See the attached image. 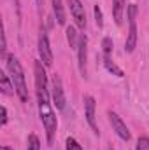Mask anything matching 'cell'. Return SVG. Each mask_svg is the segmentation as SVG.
<instances>
[{
  "label": "cell",
  "instance_id": "cell-18",
  "mask_svg": "<svg viewBox=\"0 0 149 150\" xmlns=\"http://www.w3.org/2000/svg\"><path fill=\"white\" fill-rule=\"evenodd\" d=\"M135 150H149V138L148 136H140V138L137 140Z\"/></svg>",
  "mask_w": 149,
  "mask_h": 150
},
{
  "label": "cell",
  "instance_id": "cell-9",
  "mask_svg": "<svg viewBox=\"0 0 149 150\" xmlns=\"http://www.w3.org/2000/svg\"><path fill=\"white\" fill-rule=\"evenodd\" d=\"M86 58H88V38L86 35H81L79 45H77V63H79V72L82 77L86 75Z\"/></svg>",
  "mask_w": 149,
  "mask_h": 150
},
{
  "label": "cell",
  "instance_id": "cell-3",
  "mask_svg": "<svg viewBox=\"0 0 149 150\" xmlns=\"http://www.w3.org/2000/svg\"><path fill=\"white\" fill-rule=\"evenodd\" d=\"M137 5L135 4H130L126 7V18H128V37H126V42H125V51L126 52H133V49L137 47Z\"/></svg>",
  "mask_w": 149,
  "mask_h": 150
},
{
  "label": "cell",
  "instance_id": "cell-14",
  "mask_svg": "<svg viewBox=\"0 0 149 150\" xmlns=\"http://www.w3.org/2000/svg\"><path fill=\"white\" fill-rule=\"evenodd\" d=\"M67 40H69V44H70L72 49H77L79 38H77V32H75L74 26H69V28H67Z\"/></svg>",
  "mask_w": 149,
  "mask_h": 150
},
{
  "label": "cell",
  "instance_id": "cell-12",
  "mask_svg": "<svg viewBox=\"0 0 149 150\" xmlns=\"http://www.w3.org/2000/svg\"><path fill=\"white\" fill-rule=\"evenodd\" d=\"M12 79H9V75L5 74H0V89L4 94H12L16 89H14V84L11 82Z\"/></svg>",
  "mask_w": 149,
  "mask_h": 150
},
{
  "label": "cell",
  "instance_id": "cell-15",
  "mask_svg": "<svg viewBox=\"0 0 149 150\" xmlns=\"http://www.w3.org/2000/svg\"><path fill=\"white\" fill-rule=\"evenodd\" d=\"M27 150H40V142L35 134H30L27 140Z\"/></svg>",
  "mask_w": 149,
  "mask_h": 150
},
{
  "label": "cell",
  "instance_id": "cell-11",
  "mask_svg": "<svg viewBox=\"0 0 149 150\" xmlns=\"http://www.w3.org/2000/svg\"><path fill=\"white\" fill-rule=\"evenodd\" d=\"M53 2V11H54V16H56V21L58 25H65V11H63V4L62 0H51Z\"/></svg>",
  "mask_w": 149,
  "mask_h": 150
},
{
  "label": "cell",
  "instance_id": "cell-1",
  "mask_svg": "<svg viewBox=\"0 0 149 150\" xmlns=\"http://www.w3.org/2000/svg\"><path fill=\"white\" fill-rule=\"evenodd\" d=\"M44 63L42 61H35L34 63V72H35V87H37V103H39V115L40 120L44 124L46 129V136H47V143L51 145L54 140V133L58 127V120L56 115L51 108L49 103V93H47V77H46V70H44Z\"/></svg>",
  "mask_w": 149,
  "mask_h": 150
},
{
  "label": "cell",
  "instance_id": "cell-10",
  "mask_svg": "<svg viewBox=\"0 0 149 150\" xmlns=\"http://www.w3.org/2000/svg\"><path fill=\"white\" fill-rule=\"evenodd\" d=\"M123 12H125V0H112V16L116 25L123 23Z\"/></svg>",
  "mask_w": 149,
  "mask_h": 150
},
{
  "label": "cell",
  "instance_id": "cell-13",
  "mask_svg": "<svg viewBox=\"0 0 149 150\" xmlns=\"http://www.w3.org/2000/svg\"><path fill=\"white\" fill-rule=\"evenodd\" d=\"M104 65H105V68L111 72L112 75H116V77H125V72L114 63V61H111V58L109 56H104Z\"/></svg>",
  "mask_w": 149,
  "mask_h": 150
},
{
  "label": "cell",
  "instance_id": "cell-16",
  "mask_svg": "<svg viewBox=\"0 0 149 150\" xmlns=\"http://www.w3.org/2000/svg\"><path fill=\"white\" fill-rule=\"evenodd\" d=\"M102 47H104V56H111L112 47H114L112 38L111 37H105V38H104V40H102Z\"/></svg>",
  "mask_w": 149,
  "mask_h": 150
},
{
  "label": "cell",
  "instance_id": "cell-8",
  "mask_svg": "<svg viewBox=\"0 0 149 150\" xmlns=\"http://www.w3.org/2000/svg\"><path fill=\"white\" fill-rule=\"evenodd\" d=\"M95 108H97V103H95V98L86 94L84 96V115H86V120L90 124V127L93 129L95 134H98V126H97V120H95Z\"/></svg>",
  "mask_w": 149,
  "mask_h": 150
},
{
  "label": "cell",
  "instance_id": "cell-5",
  "mask_svg": "<svg viewBox=\"0 0 149 150\" xmlns=\"http://www.w3.org/2000/svg\"><path fill=\"white\" fill-rule=\"evenodd\" d=\"M51 96H53V103L58 110L65 108V93H63V86H62V79L54 74L53 75V86H51Z\"/></svg>",
  "mask_w": 149,
  "mask_h": 150
},
{
  "label": "cell",
  "instance_id": "cell-6",
  "mask_svg": "<svg viewBox=\"0 0 149 150\" xmlns=\"http://www.w3.org/2000/svg\"><path fill=\"white\" fill-rule=\"evenodd\" d=\"M107 115H109V122H111V126H112V131H114L121 140L128 142V140L132 138V134H130V131H128L126 124L121 120V117H119L117 113H114V112H109Z\"/></svg>",
  "mask_w": 149,
  "mask_h": 150
},
{
  "label": "cell",
  "instance_id": "cell-21",
  "mask_svg": "<svg viewBox=\"0 0 149 150\" xmlns=\"http://www.w3.org/2000/svg\"><path fill=\"white\" fill-rule=\"evenodd\" d=\"M37 2V5H39V11H42V4H44V0H35Z\"/></svg>",
  "mask_w": 149,
  "mask_h": 150
},
{
  "label": "cell",
  "instance_id": "cell-2",
  "mask_svg": "<svg viewBox=\"0 0 149 150\" xmlns=\"http://www.w3.org/2000/svg\"><path fill=\"white\" fill-rule=\"evenodd\" d=\"M5 61H7V70L11 74V79H12V84H14L18 98L23 103H27L28 101V87H27V82H25V72H23L21 63L18 61V58L14 54H7Z\"/></svg>",
  "mask_w": 149,
  "mask_h": 150
},
{
  "label": "cell",
  "instance_id": "cell-7",
  "mask_svg": "<svg viewBox=\"0 0 149 150\" xmlns=\"http://www.w3.org/2000/svg\"><path fill=\"white\" fill-rule=\"evenodd\" d=\"M69 2V9H70V14L74 18L75 25L84 30L86 28V12H84V5L81 4V0H67Z\"/></svg>",
  "mask_w": 149,
  "mask_h": 150
},
{
  "label": "cell",
  "instance_id": "cell-4",
  "mask_svg": "<svg viewBox=\"0 0 149 150\" xmlns=\"http://www.w3.org/2000/svg\"><path fill=\"white\" fill-rule=\"evenodd\" d=\"M39 56H40V61L46 65V67H51L53 65V51H51V45H49V40H47V35L46 32H40L39 35Z\"/></svg>",
  "mask_w": 149,
  "mask_h": 150
},
{
  "label": "cell",
  "instance_id": "cell-22",
  "mask_svg": "<svg viewBox=\"0 0 149 150\" xmlns=\"http://www.w3.org/2000/svg\"><path fill=\"white\" fill-rule=\"evenodd\" d=\"M0 150H12V149H11V147H7V145H2V147H0Z\"/></svg>",
  "mask_w": 149,
  "mask_h": 150
},
{
  "label": "cell",
  "instance_id": "cell-20",
  "mask_svg": "<svg viewBox=\"0 0 149 150\" xmlns=\"http://www.w3.org/2000/svg\"><path fill=\"white\" fill-rule=\"evenodd\" d=\"M0 112H2V120H0V124L5 126V124H7V108H5V107H0Z\"/></svg>",
  "mask_w": 149,
  "mask_h": 150
},
{
  "label": "cell",
  "instance_id": "cell-17",
  "mask_svg": "<svg viewBox=\"0 0 149 150\" xmlns=\"http://www.w3.org/2000/svg\"><path fill=\"white\" fill-rule=\"evenodd\" d=\"M93 12H95V21H97V26H98V28H102V26H104V14H102V9H100L98 5H95Z\"/></svg>",
  "mask_w": 149,
  "mask_h": 150
},
{
  "label": "cell",
  "instance_id": "cell-19",
  "mask_svg": "<svg viewBox=\"0 0 149 150\" xmlns=\"http://www.w3.org/2000/svg\"><path fill=\"white\" fill-rule=\"evenodd\" d=\"M67 150H82V147L75 142L74 138H67Z\"/></svg>",
  "mask_w": 149,
  "mask_h": 150
}]
</instances>
